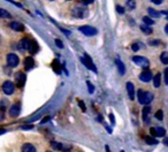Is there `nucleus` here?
Returning <instances> with one entry per match:
<instances>
[{"mask_svg":"<svg viewBox=\"0 0 168 152\" xmlns=\"http://www.w3.org/2000/svg\"><path fill=\"white\" fill-rule=\"evenodd\" d=\"M137 98H138V103L140 105H149L151 101L153 100V94L149 92V91H143L139 90L137 92Z\"/></svg>","mask_w":168,"mask_h":152,"instance_id":"nucleus-1","label":"nucleus"},{"mask_svg":"<svg viewBox=\"0 0 168 152\" xmlns=\"http://www.w3.org/2000/svg\"><path fill=\"white\" fill-rule=\"evenodd\" d=\"M81 61H82V64H84L87 68H89L90 70H92L93 73H97V67L94 66V64H93V61H92V59L90 58L87 54H85L83 58H81Z\"/></svg>","mask_w":168,"mask_h":152,"instance_id":"nucleus-2","label":"nucleus"},{"mask_svg":"<svg viewBox=\"0 0 168 152\" xmlns=\"http://www.w3.org/2000/svg\"><path fill=\"white\" fill-rule=\"evenodd\" d=\"M80 31H81L83 35L87 36V37L97 35V32H98L97 29L91 27V25H82V27H80Z\"/></svg>","mask_w":168,"mask_h":152,"instance_id":"nucleus-3","label":"nucleus"},{"mask_svg":"<svg viewBox=\"0 0 168 152\" xmlns=\"http://www.w3.org/2000/svg\"><path fill=\"white\" fill-rule=\"evenodd\" d=\"M73 15L77 18H84L87 15V11L82 6H75L73 8Z\"/></svg>","mask_w":168,"mask_h":152,"instance_id":"nucleus-4","label":"nucleus"},{"mask_svg":"<svg viewBox=\"0 0 168 152\" xmlns=\"http://www.w3.org/2000/svg\"><path fill=\"white\" fill-rule=\"evenodd\" d=\"M6 60H7V64H8L9 67H12V68L16 67V66L20 64V59H18V57L15 53H9V54L7 55Z\"/></svg>","mask_w":168,"mask_h":152,"instance_id":"nucleus-5","label":"nucleus"},{"mask_svg":"<svg viewBox=\"0 0 168 152\" xmlns=\"http://www.w3.org/2000/svg\"><path fill=\"white\" fill-rule=\"evenodd\" d=\"M2 91H4V94H7V96L13 94H14V91H15V85H14V83L11 82V81H6V82L2 84Z\"/></svg>","mask_w":168,"mask_h":152,"instance_id":"nucleus-6","label":"nucleus"},{"mask_svg":"<svg viewBox=\"0 0 168 152\" xmlns=\"http://www.w3.org/2000/svg\"><path fill=\"white\" fill-rule=\"evenodd\" d=\"M133 61L137 64V66L144 67V68L149 67V64H150V62H149L147 59L144 58V57H140V55H135V57H133Z\"/></svg>","mask_w":168,"mask_h":152,"instance_id":"nucleus-7","label":"nucleus"},{"mask_svg":"<svg viewBox=\"0 0 168 152\" xmlns=\"http://www.w3.org/2000/svg\"><path fill=\"white\" fill-rule=\"evenodd\" d=\"M25 80H27V76L25 74H23L22 71H18L15 75V81H16V85L18 88H23L24 84H25Z\"/></svg>","mask_w":168,"mask_h":152,"instance_id":"nucleus-8","label":"nucleus"},{"mask_svg":"<svg viewBox=\"0 0 168 152\" xmlns=\"http://www.w3.org/2000/svg\"><path fill=\"white\" fill-rule=\"evenodd\" d=\"M139 80H140L142 82L147 83V82H150L151 80H153V75H152V73H151L150 70L146 69L139 74Z\"/></svg>","mask_w":168,"mask_h":152,"instance_id":"nucleus-9","label":"nucleus"},{"mask_svg":"<svg viewBox=\"0 0 168 152\" xmlns=\"http://www.w3.org/2000/svg\"><path fill=\"white\" fill-rule=\"evenodd\" d=\"M20 112H21V104H20V103L14 104V105L9 108V115L12 117H18Z\"/></svg>","mask_w":168,"mask_h":152,"instance_id":"nucleus-10","label":"nucleus"},{"mask_svg":"<svg viewBox=\"0 0 168 152\" xmlns=\"http://www.w3.org/2000/svg\"><path fill=\"white\" fill-rule=\"evenodd\" d=\"M127 92L130 99L131 100L135 99V87H133V84L131 82L127 83Z\"/></svg>","mask_w":168,"mask_h":152,"instance_id":"nucleus-11","label":"nucleus"},{"mask_svg":"<svg viewBox=\"0 0 168 152\" xmlns=\"http://www.w3.org/2000/svg\"><path fill=\"white\" fill-rule=\"evenodd\" d=\"M21 151L22 152H37V150H36V147L34 144H31V143H24L23 145H22Z\"/></svg>","mask_w":168,"mask_h":152,"instance_id":"nucleus-12","label":"nucleus"},{"mask_svg":"<svg viewBox=\"0 0 168 152\" xmlns=\"http://www.w3.org/2000/svg\"><path fill=\"white\" fill-rule=\"evenodd\" d=\"M34 66H35V61H34V59L31 57H28V58L24 59V68H25V70H30L31 68H34Z\"/></svg>","mask_w":168,"mask_h":152,"instance_id":"nucleus-13","label":"nucleus"},{"mask_svg":"<svg viewBox=\"0 0 168 152\" xmlns=\"http://www.w3.org/2000/svg\"><path fill=\"white\" fill-rule=\"evenodd\" d=\"M30 43H31V41L30 39H28V38H23L22 41H20V44H18V48L20 50H29V46H30Z\"/></svg>","mask_w":168,"mask_h":152,"instance_id":"nucleus-14","label":"nucleus"},{"mask_svg":"<svg viewBox=\"0 0 168 152\" xmlns=\"http://www.w3.org/2000/svg\"><path fill=\"white\" fill-rule=\"evenodd\" d=\"M115 64H116V67H117V70L120 73V75H124L126 74V67H124L123 62H122L120 59H116Z\"/></svg>","mask_w":168,"mask_h":152,"instance_id":"nucleus-15","label":"nucleus"},{"mask_svg":"<svg viewBox=\"0 0 168 152\" xmlns=\"http://www.w3.org/2000/svg\"><path fill=\"white\" fill-rule=\"evenodd\" d=\"M9 27H11L13 30H15V31H23V30H24V25H23V24L20 23V22H16V21L12 22V23L9 24Z\"/></svg>","mask_w":168,"mask_h":152,"instance_id":"nucleus-16","label":"nucleus"},{"mask_svg":"<svg viewBox=\"0 0 168 152\" xmlns=\"http://www.w3.org/2000/svg\"><path fill=\"white\" fill-rule=\"evenodd\" d=\"M150 114H151V107L146 105L144 108H143V120H144V122H149Z\"/></svg>","mask_w":168,"mask_h":152,"instance_id":"nucleus-17","label":"nucleus"},{"mask_svg":"<svg viewBox=\"0 0 168 152\" xmlns=\"http://www.w3.org/2000/svg\"><path fill=\"white\" fill-rule=\"evenodd\" d=\"M154 134H156V137H165L166 135V130L162 128V127H154Z\"/></svg>","mask_w":168,"mask_h":152,"instance_id":"nucleus-18","label":"nucleus"},{"mask_svg":"<svg viewBox=\"0 0 168 152\" xmlns=\"http://www.w3.org/2000/svg\"><path fill=\"white\" fill-rule=\"evenodd\" d=\"M140 30L144 32L145 35H151L153 32V30L150 25H146V24H140Z\"/></svg>","mask_w":168,"mask_h":152,"instance_id":"nucleus-19","label":"nucleus"},{"mask_svg":"<svg viewBox=\"0 0 168 152\" xmlns=\"http://www.w3.org/2000/svg\"><path fill=\"white\" fill-rule=\"evenodd\" d=\"M144 140L146 144H150V145H156V144H158V140L154 137H152V136H145Z\"/></svg>","mask_w":168,"mask_h":152,"instance_id":"nucleus-20","label":"nucleus"},{"mask_svg":"<svg viewBox=\"0 0 168 152\" xmlns=\"http://www.w3.org/2000/svg\"><path fill=\"white\" fill-rule=\"evenodd\" d=\"M31 54H35V53H37V51H38V45H37V43L34 41H31V43H30V46H29V50H28Z\"/></svg>","mask_w":168,"mask_h":152,"instance_id":"nucleus-21","label":"nucleus"},{"mask_svg":"<svg viewBox=\"0 0 168 152\" xmlns=\"http://www.w3.org/2000/svg\"><path fill=\"white\" fill-rule=\"evenodd\" d=\"M160 83H161V75L160 74H156L153 77V85H154V88H159L160 87Z\"/></svg>","mask_w":168,"mask_h":152,"instance_id":"nucleus-22","label":"nucleus"},{"mask_svg":"<svg viewBox=\"0 0 168 152\" xmlns=\"http://www.w3.org/2000/svg\"><path fill=\"white\" fill-rule=\"evenodd\" d=\"M51 146H52L54 150H58V151H62V143H59L55 140L51 142Z\"/></svg>","mask_w":168,"mask_h":152,"instance_id":"nucleus-23","label":"nucleus"},{"mask_svg":"<svg viewBox=\"0 0 168 152\" xmlns=\"http://www.w3.org/2000/svg\"><path fill=\"white\" fill-rule=\"evenodd\" d=\"M147 12H149L150 16H152V18H159V16H160V14H161L160 12H158V11L153 9V8H149V9H147Z\"/></svg>","mask_w":168,"mask_h":152,"instance_id":"nucleus-24","label":"nucleus"},{"mask_svg":"<svg viewBox=\"0 0 168 152\" xmlns=\"http://www.w3.org/2000/svg\"><path fill=\"white\" fill-rule=\"evenodd\" d=\"M11 14L9 12H7L5 9H2V8H0V18H11Z\"/></svg>","mask_w":168,"mask_h":152,"instance_id":"nucleus-25","label":"nucleus"},{"mask_svg":"<svg viewBox=\"0 0 168 152\" xmlns=\"http://www.w3.org/2000/svg\"><path fill=\"white\" fill-rule=\"evenodd\" d=\"M160 60H161L162 64H168V52H162L160 55Z\"/></svg>","mask_w":168,"mask_h":152,"instance_id":"nucleus-26","label":"nucleus"},{"mask_svg":"<svg viewBox=\"0 0 168 152\" xmlns=\"http://www.w3.org/2000/svg\"><path fill=\"white\" fill-rule=\"evenodd\" d=\"M52 68L54 69V71H55L57 74H59V73H60V64H59L58 60H54V61L52 62Z\"/></svg>","mask_w":168,"mask_h":152,"instance_id":"nucleus-27","label":"nucleus"},{"mask_svg":"<svg viewBox=\"0 0 168 152\" xmlns=\"http://www.w3.org/2000/svg\"><path fill=\"white\" fill-rule=\"evenodd\" d=\"M143 22H144V24L150 25V27L152 25V24H154V21H153L150 16H144V18H143Z\"/></svg>","mask_w":168,"mask_h":152,"instance_id":"nucleus-28","label":"nucleus"},{"mask_svg":"<svg viewBox=\"0 0 168 152\" xmlns=\"http://www.w3.org/2000/svg\"><path fill=\"white\" fill-rule=\"evenodd\" d=\"M127 6L129 9H135V8H136V1H135V0H128Z\"/></svg>","mask_w":168,"mask_h":152,"instance_id":"nucleus-29","label":"nucleus"},{"mask_svg":"<svg viewBox=\"0 0 168 152\" xmlns=\"http://www.w3.org/2000/svg\"><path fill=\"white\" fill-rule=\"evenodd\" d=\"M71 144H62V152H68L71 150Z\"/></svg>","mask_w":168,"mask_h":152,"instance_id":"nucleus-30","label":"nucleus"},{"mask_svg":"<svg viewBox=\"0 0 168 152\" xmlns=\"http://www.w3.org/2000/svg\"><path fill=\"white\" fill-rule=\"evenodd\" d=\"M156 117L158 119V120H162L163 119V112L161 111V110H159V111H156Z\"/></svg>","mask_w":168,"mask_h":152,"instance_id":"nucleus-31","label":"nucleus"},{"mask_svg":"<svg viewBox=\"0 0 168 152\" xmlns=\"http://www.w3.org/2000/svg\"><path fill=\"white\" fill-rule=\"evenodd\" d=\"M160 43H161V41H159V39H153V41H149V44H150L151 46H156V45H160Z\"/></svg>","mask_w":168,"mask_h":152,"instance_id":"nucleus-32","label":"nucleus"},{"mask_svg":"<svg viewBox=\"0 0 168 152\" xmlns=\"http://www.w3.org/2000/svg\"><path fill=\"white\" fill-rule=\"evenodd\" d=\"M116 12L119 13V14H124L126 9H124V7H122V6H120V5H117V6H116Z\"/></svg>","mask_w":168,"mask_h":152,"instance_id":"nucleus-33","label":"nucleus"},{"mask_svg":"<svg viewBox=\"0 0 168 152\" xmlns=\"http://www.w3.org/2000/svg\"><path fill=\"white\" fill-rule=\"evenodd\" d=\"M87 88H89V92H90V94H93V92H94V87L91 84V82H89V81H87Z\"/></svg>","mask_w":168,"mask_h":152,"instance_id":"nucleus-34","label":"nucleus"},{"mask_svg":"<svg viewBox=\"0 0 168 152\" xmlns=\"http://www.w3.org/2000/svg\"><path fill=\"white\" fill-rule=\"evenodd\" d=\"M55 45L59 47V48H64V44L60 39H55Z\"/></svg>","mask_w":168,"mask_h":152,"instance_id":"nucleus-35","label":"nucleus"},{"mask_svg":"<svg viewBox=\"0 0 168 152\" xmlns=\"http://www.w3.org/2000/svg\"><path fill=\"white\" fill-rule=\"evenodd\" d=\"M131 48H133V52H137L139 50V45L137 44V43H133V46H131Z\"/></svg>","mask_w":168,"mask_h":152,"instance_id":"nucleus-36","label":"nucleus"},{"mask_svg":"<svg viewBox=\"0 0 168 152\" xmlns=\"http://www.w3.org/2000/svg\"><path fill=\"white\" fill-rule=\"evenodd\" d=\"M78 104H80V107H81L82 111H83V112L87 111V108H85V105H84V103H83L82 100H80V101H78Z\"/></svg>","mask_w":168,"mask_h":152,"instance_id":"nucleus-37","label":"nucleus"},{"mask_svg":"<svg viewBox=\"0 0 168 152\" xmlns=\"http://www.w3.org/2000/svg\"><path fill=\"white\" fill-rule=\"evenodd\" d=\"M165 83L168 85V68L165 69Z\"/></svg>","mask_w":168,"mask_h":152,"instance_id":"nucleus-38","label":"nucleus"},{"mask_svg":"<svg viewBox=\"0 0 168 152\" xmlns=\"http://www.w3.org/2000/svg\"><path fill=\"white\" fill-rule=\"evenodd\" d=\"M110 123H112V126H114L115 124V119H114V115L110 113Z\"/></svg>","mask_w":168,"mask_h":152,"instance_id":"nucleus-39","label":"nucleus"},{"mask_svg":"<svg viewBox=\"0 0 168 152\" xmlns=\"http://www.w3.org/2000/svg\"><path fill=\"white\" fill-rule=\"evenodd\" d=\"M34 128V126H31V124H25V126H22V129H32Z\"/></svg>","mask_w":168,"mask_h":152,"instance_id":"nucleus-40","label":"nucleus"},{"mask_svg":"<svg viewBox=\"0 0 168 152\" xmlns=\"http://www.w3.org/2000/svg\"><path fill=\"white\" fill-rule=\"evenodd\" d=\"M151 1H152L153 4H156V5H160L162 2V0H151Z\"/></svg>","mask_w":168,"mask_h":152,"instance_id":"nucleus-41","label":"nucleus"},{"mask_svg":"<svg viewBox=\"0 0 168 152\" xmlns=\"http://www.w3.org/2000/svg\"><path fill=\"white\" fill-rule=\"evenodd\" d=\"M61 31L64 32V35H67V36H70V31L69 30H66V29H61Z\"/></svg>","mask_w":168,"mask_h":152,"instance_id":"nucleus-42","label":"nucleus"},{"mask_svg":"<svg viewBox=\"0 0 168 152\" xmlns=\"http://www.w3.org/2000/svg\"><path fill=\"white\" fill-rule=\"evenodd\" d=\"M50 119H51V117H48V115H47L46 117H44V119H43V120H41V123H45V122H47V121H48V120H50Z\"/></svg>","mask_w":168,"mask_h":152,"instance_id":"nucleus-43","label":"nucleus"},{"mask_svg":"<svg viewBox=\"0 0 168 152\" xmlns=\"http://www.w3.org/2000/svg\"><path fill=\"white\" fill-rule=\"evenodd\" d=\"M162 143L165 144L166 146H168V138H163V140H162Z\"/></svg>","mask_w":168,"mask_h":152,"instance_id":"nucleus-44","label":"nucleus"},{"mask_svg":"<svg viewBox=\"0 0 168 152\" xmlns=\"http://www.w3.org/2000/svg\"><path fill=\"white\" fill-rule=\"evenodd\" d=\"M93 2V0H84V4L85 5H87V4H92Z\"/></svg>","mask_w":168,"mask_h":152,"instance_id":"nucleus-45","label":"nucleus"},{"mask_svg":"<svg viewBox=\"0 0 168 152\" xmlns=\"http://www.w3.org/2000/svg\"><path fill=\"white\" fill-rule=\"evenodd\" d=\"M105 128L107 129V131H108V133H112V129H110V127H108V126H107V124H106V123H105Z\"/></svg>","mask_w":168,"mask_h":152,"instance_id":"nucleus-46","label":"nucleus"},{"mask_svg":"<svg viewBox=\"0 0 168 152\" xmlns=\"http://www.w3.org/2000/svg\"><path fill=\"white\" fill-rule=\"evenodd\" d=\"M6 133V129H0V135L5 134Z\"/></svg>","mask_w":168,"mask_h":152,"instance_id":"nucleus-47","label":"nucleus"},{"mask_svg":"<svg viewBox=\"0 0 168 152\" xmlns=\"http://www.w3.org/2000/svg\"><path fill=\"white\" fill-rule=\"evenodd\" d=\"M161 14H167V20H168V11H163V12H160Z\"/></svg>","mask_w":168,"mask_h":152,"instance_id":"nucleus-48","label":"nucleus"},{"mask_svg":"<svg viewBox=\"0 0 168 152\" xmlns=\"http://www.w3.org/2000/svg\"><path fill=\"white\" fill-rule=\"evenodd\" d=\"M165 31H166V34L168 35V24L166 25V27H165Z\"/></svg>","mask_w":168,"mask_h":152,"instance_id":"nucleus-49","label":"nucleus"},{"mask_svg":"<svg viewBox=\"0 0 168 152\" xmlns=\"http://www.w3.org/2000/svg\"><path fill=\"white\" fill-rule=\"evenodd\" d=\"M46 152H52V151H46Z\"/></svg>","mask_w":168,"mask_h":152,"instance_id":"nucleus-50","label":"nucleus"},{"mask_svg":"<svg viewBox=\"0 0 168 152\" xmlns=\"http://www.w3.org/2000/svg\"><path fill=\"white\" fill-rule=\"evenodd\" d=\"M121 152H124V151H121Z\"/></svg>","mask_w":168,"mask_h":152,"instance_id":"nucleus-51","label":"nucleus"},{"mask_svg":"<svg viewBox=\"0 0 168 152\" xmlns=\"http://www.w3.org/2000/svg\"><path fill=\"white\" fill-rule=\"evenodd\" d=\"M162 1H163V0H162Z\"/></svg>","mask_w":168,"mask_h":152,"instance_id":"nucleus-52","label":"nucleus"}]
</instances>
